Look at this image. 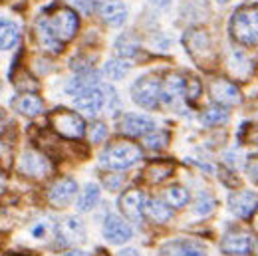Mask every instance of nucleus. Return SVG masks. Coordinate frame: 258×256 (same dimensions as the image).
<instances>
[{"instance_id": "1", "label": "nucleus", "mask_w": 258, "mask_h": 256, "mask_svg": "<svg viewBox=\"0 0 258 256\" xmlns=\"http://www.w3.org/2000/svg\"><path fill=\"white\" fill-rule=\"evenodd\" d=\"M141 157H143V151L139 145L131 141H113L101 151L99 165L111 171H125L135 163H139Z\"/></svg>"}, {"instance_id": "2", "label": "nucleus", "mask_w": 258, "mask_h": 256, "mask_svg": "<svg viewBox=\"0 0 258 256\" xmlns=\"http://www.w3.org/2000/svg\"><path fill=\"white\" fill-rule=\"evenodd\" d=\"M230 34L242 46H258V6H242L232 14Z\"/></svg>"}, {"instance_id": "3", "label": "nucleus", "mask_w": 258, "mask_h": 256, "mask_svg": "<svg viewBox=\"0 0 258 256\" xmlns=\"http://www.w3.org/2000/svg\"><path fill=\"white\" fill-rule=\"evenodd\" d=\"M46 22H48L52 34L62 44L70 42L76 36L78 28H80V18L72 8H56V10H52V14L46 16Z\"/></svg>"}, {"instance_id": "4", "label": "nucleus", "mask_w": 258, "mask_h": 256, "mask_svg": "<svg viewBox=\"0 0 258 256\" xmlns=\"http://www.w3.org/2000/svg\"><path fill=\"white\" fill-rule=\"evenodd\" d=\"M50 123H52V129L58 135L66 137V139H80V137L86 135L84 119L76 111H70V109H56V111H52Z\"/></svg>"}, {"instance_id": "5", "label": "nucleus", "mask_w": 258, "mask_h": 256, "mask_svg": "<svg viewBox=\"0 0 258 256\" xmlns=\"http://www.w3.org/2000/svg\"><path fill=\"white\" fill-rule=\"evenodd\" d=\"M159 92H161V84L155 76H143L139 78L133 86H131V97L137 105L145 107V109H153L159 103Z\"/></svg>"}, {"instance_id": "6", "label": "nucleus", "mask_w": 258, "mask_h": 256, "mask_svg": "<svg viewBox=\"0 0 258 256\" xmlns=\"http://www.w3.org/2000/svg\"><path fill=\"white\" fill-rule=\"evenodd\" d=\"M185 46H187V52L201 66H207L215 58L211 36L205 30H201V28H193V30H189L185 34Z\"/></svg>"}, {"instance_id": "7", "label": "nucleus", "mask_w": 258, "mask_h": 256, "mask_svg": "<svg viewBox=\"0 0 258 256\" xmlns=\"http://www.w3.org/2000/svg\"><path fill=\"white\" fill-rule=\"evenodd\" d=\"M221 250L226 256H246L254 250V238L244 230H230L221 240Z\"/></svg>"}, {"instance_id": "8", "label": "nucleus", "mask_w": 258, "mask_h": 256, "mask_svg": "<svg viewBox=\"0 0 258 256\" xmlns=\"http://www.w3.org/2000/svg\"><path fill=\"white\" fill-rule=\"evenodd\" d=\"M18 171L30 179H44L50 175L52 165H50L48 157L42 155L40 151H24L20 157V163H18Z\"/></svg>"}, {"instance_id": "9", "label": "nucleus", "mask_w": 258, "mask_h": 256, "mask_svg": "<svg viewBox=\"0 0 258 256\" xmlns=\"http://www.w3.org/2000/svg\"><path fill=\"white\" fill-rule=\"evenodd\" d=\"M209 92H211L213 101L219 103V105H223V107H232V105H238L242 101L240 90L232 82L223 80V78L213 80L211 86H209Z\"/></svg>"}, {"instance_id": "10", "label": "nucleus", "mask_w": 258, "mask_h": 256, "mask_svg": "<svg viewBox=\"0 0 258 256\" xmlns=\"http://www.w3.org/2000/svg\"><path fill=\"white\" fill-rule=\"evenodd\" d=\"M119 209L131 223H141L145 211V197L137 189H129L119 197Z\"/></svg>"}, {"instance_id": "11", "label": "nucleus", "mask_w": 258, "mask_h": 256, "mask_svg": "<svg viewBox=\"0 0 258 256\" xmlns=\"http://www.w3.org/2000/svg\"><path fill=\"white\" fill-rule=\"evenodd\" d=\"M228 207L232 211V215H236L238 219H248L256 213L258 209V195L252 191H238L232 193L228 197Z\"/></svg>"}, {"instance_id": "12", "label": "nucleus", "mask_w": 258, "mask_h": 256, "mask_svg": "<svg viewBox=\"0 0 258 256\" xmlns=\"http://www.w3.org/2000/svg\"><path fill=\"white\" fill-rule=\"evenodd\" d=\"M155 129V121L149 115L141 113H127L119 119V131L127 137H143L145 133Z\"/></svg>"}, {"instance_id": "13", "label": "nucleus", "mask_w": 258, "mask_h": 256, "mask_svg": "<svg viewBox=\"0 0 258 256\" xmlns=\"http://www.w3.org/2000/svg\"><path fill=\"white\" fill-rule=\"evenodd\" d=\"M76 191H78V183H76L72 177H62V179H58V181L50 187V191H48V201H50L52 207L64 209L66 205L74 199Z\"/></svg>"}, {"instance_id": "14", "label": "nucleus", "mask_w": 258, "mask_h": 256, "mask_svg": "<svg viewBox=\"0 0 258 256\" xmlns=\"http://www.w3.org/2000/svg\"><path fill=\"white\" fill-rule=\"evenodd\" d=\"M97 14L105 24L121 26L127 20V6L121 0H99Z\"/></svg>"}, {"instance_id": "15", "label": "nucleus", "mask_w": 258, "mask_h": 256, "mask_svg": "<svg viewBox=\"0 0 258 256\" xmlns=\"http://www.w3.org/2000/svg\"><path fill=\"white\" fill-rule=\"evenodd\" d=\"M74 105H76L80 111H84L86 115L96 117L97 113L101 111V107L105 105V99H103V90H101V86L92 88V90H86V92H82L80 96H76V97H74Z\"/></svg>"}, {"instance_id": "16", "label": "nucleus", "mask_w": 258, "mask_h": 256, "mask_svg": "<svg viewBox=\"0 0 258 256\" xmlns=\"http://www.w3.org/2000/svg\"><path fill=\"white\" fill-rule=\"evenodd\" d=\"M131 226L119 215H107L103 223V236L111 244H123L131 238Z\"/></svg>"}, {"instance_id": "17", "label": "nucleus", "mask_w": 258, "mask_h": 256, "mask_svg": "<svg viewBox=\"0 0 258 256\" xmlns=\"http://www.w3.org/2000/svg\"><path fill=\"white\" fill-rule=\"evenodd\" d=\"M34 34H36V40H38L40 48H44L46 52H50V54H60V52H62L64 44L52 34L50 26H48V22H46V16H40V18L36 20Z\"/></svg>"}, {"instance_id": "18", "label": "nucleus", "mask_w": 258, "mask_h": 256, "mask_svg": "<svg viewBox=\"0 0 258 256\" xmlns=\"http://www.w3.org/2000/svg\"><path fill=\"white\" fill-rule=\"evenodd\" d=\"M97 86H99V76H97V72H94L92 68H88V70L78 72V76H74V78L66 84V92H68L70 96L76 97V96H80L82 92L97 88Z\"/></svg>"}, {"instance_id": "19", "label": "nucleus", "mask_w": 258, "mask_h": 256, "mask_svg": "<svg viewBox=\"0 0 258 256\" xmlns=\"http://www.w3.org/2000/svg\"><path fill=\"white\" fill-rule=\"evenodd\" d=\"M185 90V80L179 74H169L161 84V92H159V101L171 105L179 96H183Z\"/></svg>"}, {"instance_id": "20", "label": "nucleus", "mask_w": 258, "mask_h": 256, "mask_svg": "<svg viewBox=\"0 0 258 256\" xmlns=\"http://www.w3.org/2000/svg\"><path fill=\"white\" fill-rule=\"evenodd\" d=\"M12 109L18 111L20 115H26V117H36L44 111V101L34 94H22L12 101Z\"/></svg>"}, {"instance_id": "21", "label": "nucleus", "mask_w": 258, "mask_h": 256, "mask_svg": "<svg viewBox=\"0 0 258 256\" xmlns=\"http://www.w3.org/2000/svg\"><path fill=\"white\" fill-rule=\"evenodd\" d=\"M56 232L60 234V238H64L62 242L64 244H70V242H80L84 240V234H86V228H84V223L76 217H70L66 219L60 226H56Z\"/></svg>"}, {"instance_id": "22", "label": "nucleus", "mask_w": 258, "mask_h": 256, "mask_svg": "<svg viewBox=\"0 0 258 256\" xmlns=\"http://www.w3.org/2000/svg\"><path fill=\"white\" fill-rule=\"evenodd\" d=\"M153 223L157 224H163L167 223L171 217H173V211H171V207L167 205V203H163L159 199H149V201H145V211H143Z\"/></svg>"}, {"instance_id": "23", "label": "nucleus", "mask_w": 258, "mask_h": 256, "mask_svg": "<svg viewBox=\"0 0 258 256\" xmlns=\"http://www.w3.org/2000/svg\"><path fill=\"white\" fill-rule=\"evenodd\" d=\"M171 173H173V163L171 161H153V163L147 165L143 175H145L147 183L157 185V183H163Z\"/></svg>"}, {"instance_id": "24", "label": "nucleus", "mask_w": 258, "mask_h": 256, "mask_svg": "<svg viewBox=\"0 0 258 256\" xmlns=\"http://www.w3.org/2000/svg\"><path fill=\"white\" fill-rule=\"evenodd\" d=\"M20 38V28L8 18H0V50H10Z\"/></svg>"}, {"instance_id": "25", "label": "nucleus", "mask_w": 258, "mask_h": 256, "mask_svg": "<svg viewBox=\"0 0 258 256\" xmlns=\"http://www.w3.org/2000/svg\"><path fill=\"white\" fill-rule=\"evenodd\" d=\"M165 252H169L171 256H207V250L193 240H179L173 242L165 248Z\"/></svg>"}, {"instance_id": "26", "label": "nucleus", "mask_w": 258, "mask_h": 256, "mask_svg": "<svg viewBox=\"0 0 258 256\" xmlns=\"http://www.w3.org/2000/svg\"><path fill=\"white\" fill-rule=\"evenodd\" d=\"M228 70H230L232 76H236V78H244V76L250 74L252 64H250V60L246 58L244 52L234 50V52H230V56H228Z\"/></svg>"}, {"instance_id": "27", "label": "nucleus", "mask_w": 258, "mask_h": 256, "mask_svg": "<svg viewBox=\"0 0 258 256\" xmlns=\"http://www.w3.org/2000/svg\"><path fill=\"white\" fill-rule=\"evenodd\" d=\"M97 201H99V187L94 185V183L86 185V189L80 193V197H78V211L80 213L92 211L97 205Z\"/></svg>"}, {"instance_id": "28", "label": "nucleus", "mask_w": 258, "mask_h": 256, "mask_svg": "<svg viewBox=\"0 0 258 256\" xmlns=\"http://www.w3.org/2000/svg\"><path fill=\"white\" fill-rule=\"evenodd\" d=\"M201 119H203L205 125H209V127H217V125H223V123L228 121V111H226L223 105L217 103V105L207 107V109L203 111Z\"/></svg>"}, {"instance_id": "29", "label": "nucleus", "mask_w": 258, "mask_h": 256, "mask_svg": "<svg viewBox=\"0 0 258 256\" xmlns=\"http://www.w3.org/2000/svg\"><path fill=\"white\" fill-rule=\"evenodd\" d=\"M165 201H167L169 207L181 209V207H185L189 203V191L185 187H181V185H173V187H169L165 191Z\"/></svg>"}, {"instance_id": "30", "label": "nucleus", "mask_w": 258, "mask_h": 256, "mask_svg": "<svg viewBox=\"0 0 258 256\" xmlns=\"http://www.w3.org/2000/svg\"><path fill=\"white\" fill-rule=\"evenodd\" d=\"M115 50H117V54H119L121 58H131V56L137 54V50H139V42H137V38H135L133 34H123V36L117 38V42H115Z\"/></svg>"}, {"instance_id": "31", "label": "nucleus", "mask_w": 258, "mask_h": 256, "mask_svg": "<svg viewBox=\"0 0 258 256\" xmlns=\"http://www.w3.org/2000/svg\"><path fill=\"white\" fill-rule=\"evenodd\" d=\"M129 68H131V66L125 62V58H123V60H109L107 64L103 66V74H105L107 80L117 82V80H123V78L127 76Z\"/></svg>"}, {"instance_id": "32", "label": "nucleus", "mask_w": 258, "mask_h": 256, "mask_svg": "<svg viewBox=\"0 0 258 256\" xmlns=\"http://www.w3.org/2000/svg\"><path fill=\"white\" fill-rule=\"evenodd\" d=\"M167 143H169V133L161 131V129H153V131H149V133L143 135V145L147 149L157 151V149H163Z\"/></svg>"}, {"instance_id": "33", "label": "nucleus", "mask_w": 258, "mask_h": 256, "mask_svg": "<svg viewBox=\"0 0 258 256\" xmlns=\"http://www.w3.org/2000/svg\"><path fill=\"white\" fill-rule=\"evenodd\" d=\"M215 205L217 203H215V199L209 193H201L197 203H195V213L201 215V217H207V215H211L215 211Z\"/></svg>"}, {"instance_id": "34", "label": "nucleus", "mask_w": 258, "mask_h": 256, "mask_svg": "<svg viewBox=\"0 0 258 256\" xmlns=\"http://www.w3.org/2000/svg\"><path fill=\"white\" fill-rule=\"evenodd\" d=\"M105 137H107V127H105V123L96 121V123L90 125V129H88V139H90L92 143H101Z\"/></svg>"}, {"instance_id": "35", "label": "nucleus", "mask_w": 258, "mask_h": 256, "mask_svg": "<svg viewBox=\"0 0 258 256\" xmlns=\"http://www.w3.org/2000/svg\"><path fill=\"white\" fill-rule=\"evenodd\" d=\"M30 230H32L34 238H38V240H44V238H46L50 232H54V230H56V226H52V224L48 223V221H40V223L34 224Z\"/></svg>"}, {"instance_id": "36", "label": "nucleus", "mask_w": 258, "mask_h": 256, "mask_svg": "<svg viewBox=\"0 0 258 256\" xmlns=\"http://www.w3.org/2000/svg\"><path fill=\"white\" fill-rule=\"evenodd\" d=\"M183 94L187 96L189 101L199 99V96H201V82H199L197 78H189V80L185 82V90H183Z\"/></svg>"}, {"instance_id": "37", "label": "nucleus", "mask_w": 258, "mask_h": 256, "mask_svg": "<svg viewBox=\"0 0 258 256\" xmlns=\"http://www.w3.org/2000/svg\"><path fill=\"white\" fill-rule=\"evenodd\" d=\"M68 2L72 8H76L82 14H90L94 10V4H96V0H68Z\"/></svg>"}, {"instance_id": "38", "label": "nucleus", "mask_w": 258, "mask_h": 256, "mask_svg": "<svg viewBox=\"0 0 258 256\" xmlns=\"http://www.w3.org/2000/svg\"><path fill=\"white\" fill-rule=\"evenodd\" d=\"M246 173H248V177H250L254 183H258V155L248 159V163H246Z\"/></svg>"}, {"instance_id": "39", "label": "nucleus", "mask_w": 258, "mask_h": 256, "mask_svg": "<svg viewBox=\"0 0 258 256\" xmlns=\"http://www.w3.org/2000/svg\"><path fill=\"white\" fill-rule=\"evenodd\" d=\"M151 4H155V6H159V8H167V6L171 4V0H151Z\"/></svg>"}, {"instance_id": "40", "label": "nucleus", "mask_w": 258, "mask_h": 256, "mask_svg": "<svg viewBox=\"0 0 258 256\" xmlns=\"http://www.w3.org/2000/svg\"><path fill=\"white\" fill-rule=\"evenodd\" d=\"M119 256H139V252H137L135 248H127V250H123V252H119Z\"/></svg>"}, {"instance_id": "41", "label": "nucleus", "mask_w": 258, "mask_h": 256, "mask_svg": "<svg viewBox=\"0 0 258 256\" xmlns=\"http://www.w3.org/2000/svg\"><path fill=\"white\" fill-rule=\"evenodd\" d=\"M62 256H88L86 252H82V250H70V252H66Z\"/></svg>"}, {"instance_id": "42", "label": "nucleus", "mask_w": 258, "mask_h": 256, "mask_svg": "<svg viewBox=\"0 0 258 256\" xmlns=\"http://www.w3.org/2000/svg\"><path fill=\"white\" fill-rule=\"evenodd\" d=\"M4 125H6V115L0 111V133L4 131Z\"/></svg>"}, {"instance_id": "43", "label": "nucleus", "mask_w": 258, "mask_h": 256, "mask_svg": "<svg viewBox=\"0 0 258 256\" xmlns=\"http://www.w3.org/2000/svg\"><path fill=\"white\" fill-rule=\"evenodd\" d=\"M254 228H256L258 232V209H256V215H254Z\"/></svg>"}, {"instance_id": "44", "label": "nucleus", "mask_w": 258, "mask_h": 256, "mask_svg": "<svg viewBox=\"0 0 258 256\" xmlns=\"http://www.w3.org/2000/svg\"><path fill=\"white\" fill-rule=\"evenodd\" d=\"M96 256H107V252H103V250H97Z\"/></svg>"}, {"instance_id": "45", "label": "nucleus", "mask_w": 258, "mask_h": 256, "mask_svg": "<svg viewBox=\"0 0 258 256\" xmlns=\"http://www.w3.org/2000/svg\"><path fill=\"white\" fill-rule=\"evenodd\" d=\"M2 181H4V179H2V173H0V185H2Z\"/></svg>"}, {"instance_id": "46", "label": "nucleus", "mask_w": 258, "mask_h": 256, "mask_svg": "<svg viewBox=\"0 0 258 256\" xmlns=\"http://www.w3.org/2000/svg\"><path fill=\"white\" fill-rule=\"evenodd\" d=\"M219 2H226V0H219Z\"/></svg>"}, {"instance_id": "47", "label": "nucleus", "mask_w": 258, "mask_h": 256, "mask_svg": "<svg viewBox=\"0 0 258 256\" xmlns=\"http://www.w3.org/2000/svg\"><path fill=\"white\" fill-rule=\"evenodd\" d=\"M256 254H258V248H256Z\"/></svg>"}]
</instances>
